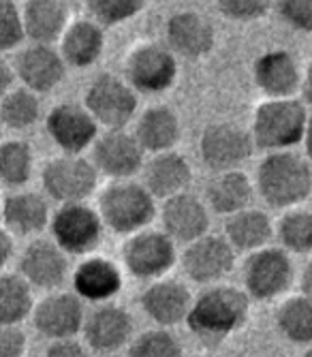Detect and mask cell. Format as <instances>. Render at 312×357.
I'll return each mask as SVG.
<instances>
[{"mask_svg":"<svg viewBox=\"0 0 312 357\" xmlns=\"http://www.w3.org/2000/svg\"><path fill=\"white\" fill-rule=\"evenodd\" d=\"M308 107L297 99H267L255 109L251 137L255 148L270 152L291 150L304 142Z\"/></svg>","mask_w":312,"mask_h":357,"instance_id":"obj_3","label":"cell"},{"mask_svg":"<svg viewBox=\"0 0 312 357\" xmlns=\"http://www.w3.org/2000/svg\"><path fill=\"white\" fill-rule=\"evenodd\" d=\"M180 120L178 114L165 105H154L146 109L135 126V137L143 152L161 154L169 152L180 139Z\"/></svg>","mask_w":312,"mask_h":357,"instance_id":"obj_29","label":"cell"},{"mask_svg":"<svg viewBox=\"0 0 312 357\" xmlns=\"http://www.w3.org/2000/svg\"><path fill=\"white\" fill-rule=\"evenodd\" d=\"M165 35L169 50L189 60L208 56L216 43L212 22L199 11H180L171 15L165 26Z\"/></svg>","mask_w":312,"mask_h":357,"instance_id":"obj_22","label":"cell"},{"mask_svg":"<svg viewBox=\"0 0 312 357\" xmlns=\"http://www.w3.org/2000/svg\"><path fill=\"white\" fill-rule=\"evenodd\" d=\"M248 314L251 298L231 284H212L193 300L186 326L203 344H221L240 332Z\"/></svg>","mask_w":312,"mask_h":357,"instance_id":"obj_1","label":"cell"},{"mask_svg":"<svg viewBox=\"0 0 312 357\" xmlns=\"http://www.w3.org/2000/svg\"><path fill=\"white\" fill-rule=\"evenodd\" d=\"M33 287L20 274L0 272V326H20L33 314Z\"/></svg>","mask_w":312,"mask_h":357,"instance_id":"obj_31","label":"cell"},{"mask_svg":"<svg viewBox=\"0 0 312 357\" xmlns=\"http://www.w3.org/2000/svg\"><path fill=\"white\" fill-rule=\"evenodd\" d=\"M45 128L52 142L65 154H81L99 137L97 120L84 105L75 103L56 105L45 118Z\"/></svg>","mask_w":312,"mask_h":357,"instance_id":"obj_17","label":"cell"},{"mask_svg":"<svg viewBox=\"0 0 312 357\" xmlns=\"http://www.w3.org/2000/svg\"><path fill=\"white\" fill-rule=\"evenodd\" d=\"M26 39L22 11L13 0H0V54L15 50Z\"/></svg>","mask_w":312,"mask_h":357,"instance_id":"obj_38","label":"cell"},{"mask_svg":"<svg viewBox=\"0 0 312 357\" xmlns=\"http://www.w3.org/2000/svg\"><path fill=\"white\" fill-rule=\"evenodd\" d=\"M101 357H118V355H101Z\"/></svg>","mask_w":312,"mask_h":357,"instance_id":"obj_50","label":"cell"},{"mask_svg":"<svg viewBox=\"0 0 312 357\" xmlns=\"http://www.w3.org/2000/svg\"><path fill=\"white\" fill-rule=\"evenodd\" d=\"M41 118V101L39 94L28 88L9 90L0 99V124L11 128V131H24L37 124Z\"/></svg>","mask_w":312,"mask_h":357,"instance_id":"obj_34","label":"cell"},{"mask_svg":"<svg viewBox=\"0 0 312 357\" xmlns=\"http://www.w3.org/2000/svg\"><path fill=\"white\" fill-rule=\"evenodd\" d=\"M127 357H184V349L176 334L156 328L133 338Z\"/></svg>","mask_w":312,"mask_h":357,"instance_id":"obj_36","label":"cell"},{"mask_svg":"<svg viewBox=\"0 0 312 357\" xmlns=\"http://www.w3.org/2000/svg\"><path fill=\"white\" fill-rule=\"evenodd\" d=\"M146 0H86L88 13L99 26H118L133 20Z\"/></svg>","mask_w":312,"mask_h":357,"instance_id":"obj_37","label":"cell"},{"mask_svg":"<svg viewBox=\"0 0 312 357\" xmlns=\"http://www.w3.org/2000/svg\"><path fill=\"white\" fill-rule=\"evenodd\" d=\"M105 50V32L95 20H77L69 24L60 39V54L67 67L86 69L95 64Z\"/></svg>","mask_w":312,"mask_h":357,"instance_id":"obj_27","label":"cell"},{"mask_svg":"<svg viewBox=\"0 0 312 357\" xmlns=\"http://www.w3.org/2000/svg\"><path fill=\"white\" fill-rule=\"evenodd\" d=\"M193 296L186 284L169 278H159L143 289L139 298L143 312L159 328H176L178 323H186V317L193 306Z\"/></svg>","mask_w":312,"mask_h":357,"instance_id":"obj_20","label":"cell"},{"mask_svg":"<svg viewBox=\"0 0 312 357\" xmlns=\"http://www.w3.org/2000/svg\"><path fill=\"white\" fill-rule=\"evenodd\" d=\"M255 195V184L240 169L216 174L205 188V204L216 214L231 216L251 208Z\"/></svg>","mask_w":312,"mask_h":357,"instance_id":"obj_28","label":"cell"},{"mask_svg":"<svg viewBox=\"0 0 312 357\" xmlns=\"http://www.w3.org/2000/svg\"><path fill=\"white\" fill-rule=\"evenodd\" d=\"M163 231L180 244H191L203 238L210 229V212L208 204L197 195L182 192L167 199L161 210Z\"/></svg>","mask_w":312,"mask_h":357,"instance_id":"obj_21","label":"cell"},{"mask_svg":"<svg viewBox=\"0 0 312 357\" xmlns=\"http://www.w3.org/2000/svg\"><path fill=\"white\" fill-rule=\"evenodd\" d=\"M191 357H208V355H191Z\"/></svg>","mask_w":312,"mask_h":357,"instance_id":"obj_49","label":"cell"},{"mask_svg":"<svg viewBox=\"0 0 312 357\" xmlns=\"http://www.w3.org/2000/svg\"><path fill=\"white\" fill-rule=\"evenodd\" d=\"M276 0H216V7L233 22H253L263 17Z\"/></svg>","mask_w":312,"mask_h":357,"instance_id":"obj_39","label":"cell"},{"mask_svg":"<svg viewBox=\"0 0 312 357\" xmlns=\"http://www.w3.org/2000/svg\"><path fill=\"white\" fill-rule=\"evenodd\" d=\"M278 15L299 32H312V0H278Z\"/></svg>","mask_w":312,"mask_h":357,"instance_id":"obj_40","label":"cell"},{"mask_svg":"<svg viewBox=\"0 0 312 357\" xmlns=\"http://www.w3.org/2000/svg\"><path fill=\"white\" fill-rule=\"evenodd\" d=\"M299 92H302V103H304L306 107H312V62L308 64L306 71L302 73Z\"/></svg>","mask_w":312,"mask_h":357,"instance_id":"obj_45","label":"cell"},{"mask_svg":"<svg viewBox=\"0 0 312 357\" xmlns=\"http://www.w3.org/2000/svg\"><path fill=\"white\" fill-rule=\"evenodd\" d=\"M176 242L165 231L143 229L133 234L122 246L127 272L141 280H159L176 266Z\"/></svg>","mask_w":312,"mask_h":357,"instance_id":"obj_9","label":"cell"},{"mask_svg":"<svg viewBox=\"0 0 312 357\" xmlns=\"http://www.w3.org/2000/svg\"><path fill=\"white\" fill-rule=\"evenodd\" d=\"M299 289H302V296L312 300V261L304 268L302 276H299Z\"/></svg>","mask_w":312,"mask_h":357,"instance_id":"obj_46","label":"cell"},{"mask_svg":"<svg viewBox=\"0 0 312 357\" xmlns=\"http://www.w3.org/2000/svg\"><path fill=\"white\" fill-rule=\"evenodd\" d=\"M3 220L11 236L30 238L49 227L52 210L43 195L35 190H17L3 202Z\"/></svg>","mask_w":312,"mask_h":357,"instance_id":"obj_25","label":"cell"},{"mask_svg":"<svg viewBox=\"0 0 312 357\" xmlns=\"http://www.w3.org/2000/svg\"><path fill=\"white\" fill-rule=\"evenodd\" d=\"M310 202H312V195H310Z\"/></svg>","mask_w":312,"mask_h":357,"instance_id":"obj_51","label":"cell"},{"mask_svg":"<svg viewBox=\"0 0 312 357\" xmlns=\"http://www.w3.org/2000/svg\"><path fill=\"white\" fill-rule=\"evenodd\" d=\"M15 77L24 84V88L33 90L35 94L52 92L67 75V62L60 50L54 45L33 43L24 47L15 58Z\"/></svg>","mask_w":312,"mask_h":357,"instance_id":"obj_18","label":"cell"},{"mask_svg":"<svg viewBox=\"0 0 312 357\" xmlns=\"http://www.w3.org/2000/svg\"><path fill=\"white\" fill-rule=\"evenodd\" d=\"M52 240L71 257L92 255L103 240L105 225L99 210L88 204L58 206L49 220Z\"/></svg>","mask_w":312,"mask_h":357,"instance_id":"obj_6","label":"cell"},{"mask_svg":"<svg viewBox=\"0 0 312 357\" xmlns=\"http://www.w3.org/2000/svg\"><path fill=\"white\" fill-rule=\"evenodd\" d=\"M13 236L5 229L3 225H0V272H3V268L11 261V257H13Z\"/></svg>","mask_w":312,"mask_h":357,"instance_id":"obj_43","label":"cell"},{"mask_svg":"<svg viewBox=\"0 0 312 357\" xmlns=\"http://www.w3.org/2000/svg\"><path fill=\"white\" fill-rule=\"evenodd\" d=\"M302 357H312V349H308V351H306V353H304Z\"/></svg>","mask_w":312,"mask_h":357,"instance_id":"obj_48","label":"cell"},{"mask_svg":"<svg viewBox=\"0 0 312 357\" xmlns=\"http://www.w3.org/2000/svg\"><path fill=\"white\" fill-rule=\"evenodd\" d=\"M26 37L39 45H54L69 28L65 0H26L22 9Z\"/></svg>","mask_w":312,"mask_h":357,"instance_id":"obj_26","label":"cell"},{"mask_svg":"<svg viewBox=\"0 0 312 357\" xmlns=\"http://www.w3.org/2000/svg\"><path fill=\"white\" fill-rule=\"evenodd\" d=\"M276 328L280 336L293 344L312 342V300L304 296L289 298L276 310Z\"/></svg>","mask_w":312,"mask_h":357,"instance_id":"obj_32","label":"cell"},{"mask_svg":"<svg viewBox=\"0 0 312 357\" xmlns=\"http://www.w3.org/2000/svg\"><path fill=\"white\" fill-rule=\"evenodd\" d=\"M274 234L276 229L272 225V218L257 208H246L237 214H231L225 222L227 242L242 252H255L265 248Z\"/></svg>","mask_w":312,"mask_h":357,"instance_id":"obj_30","label":"cell"},{"mask_svg":"<svg viewBox=\"0 0 312 357\" xmlns=\"http://www.w3.org/2000/svg\"><path fill=\"white\" fill-rule=\"evenodd\" d=\"M295 268L291 261V255L285 248L265 246L248 255L242 280H244V294L251 300L270 302L285 294L293 284Z\"/></svg>","mask_w":312,"mask_h":357,"instance_id":"obj_5","label":"cell"},{"mask_svg":"<svg viewBox=\"0 0 312 357\" xmlns=\"http://www.w3.org/2000/svg\"><path fill=\"white\" fill-rule=\"evenodd\" d=\"M35 172V154L26 142H0V186L22 188Z\"/></svg>","mask_w":312,"mask_h":357,"instance_id":"obj_33","label":"cell"},{"mask_svg":"<svg viewBox=\"0 0 312 357\" xmlns=\"http://www.w3.org/2000/svg\"><path fill=\"white\" fill-rule=\"evenodd\" d=\"M235 266V248L225 236L205 234L203 238L186 244L182 252V270L195 284H218L231 274Z\"/></svg>","mask_w":312,"mask_h":357,"instance_id":"obj_11","label":"cell"},{"mask_svg":"<svg viewBox=\"0 0 312 357\" xmlns=\"http://www.w3.org/2000/svg\"><path fill=\"white\" fill-rule=\"evenodd\" d=\"M84 300L71 291H54L33 308V326L47 340L75 338L84 330L86 321Z\"/></svg>","mask_w":312,"mask_h":357,"instance_id":"obj_15","label":"cell"},{"mask_svg":"<svg viewBox=\"0 0 312 357\" xmlns=\"http://www.w3.org/2000/svg\"><path fill=\"white\" fill-rule=\"evenodd\" d=\"M299 60L289 50H270L253 64L255 86L267 99H293L302 86Z\"/></svg>","mask_w":312,"mask_h":357,"instance_id":"obj_19","label":"cell"},{"mask_svg":"<svg viewBox=\"0 0 312 357\" xmlns=\"http://www.w3.org/2000/svg\"><path fill=\"white\" fill-rule=\"evenodd\" d=\"M143 186L150 190L154 199H171L176 195L186 192L193 182V169L182 154L161 152L154 154L148 163H143Z\"/></svg>","mask_w":312,"mask_h":357,"instance_id":"obj_23","label":"cell"},{"mask_svg":"<svg viewBox=\"0 0 312 357\" xmlns=\"http://www.w3.org/2000/svg\"><path fill=\"white\" fill-rule=\"evenodd\" d=\"M178 77L176 54L169 47L143 43L127 60V82L135 92L159 94L173 86Z\"/></svg>","mask_w":312,"mask_h":357,"instance_id":"obj_13","label":"cell"},{"mask_svg":"<svg viewBox=\"0 0 312 357\" xmlns=\"http://www.w3.org/2000/svg\"><path fill=\"white\" fill-rule=\"evenodd\" d=\"M280 248L289 255L312 252V210H291L280 218L276 227Z\"/></svg>","mask_w":312,"mask_h":357,"instance_id":"obj_35","label":"cell"},{"mask_svg":"<svg viewBox=\"0 0 312 357\" xmlns=\"http://www.w3.org/2000/svg\"><path fill=\"white\" fill-rule=\"evenodd\" d=\"M43 357H90V353L84 342L75 338H67V340H52Z\"/></svg>","mask_w":312,"mask_h":357,"instance_id":"obj_42","label":"cell"},{"mask_svg":"<svg viewBox=\"0 0 312 357\" xmlns=\"http://www.w3.org/2000/svg\"><path fill=\"white\" fill-rule=\"evenodd\" d=\"M41 184L47 197L58 206L65 204H86V199L97 190L99 172L92 160L81 154L58 156L43 167Z\"/></svg>","mask_w":312,"mask_h":357,"instance_id":"obj_7","label":"cell"},{"mask_svg":"<svg viewBox=\"0 0 312 357\" xmlns=\"http://www.w3.org/2000/svg\"><path fill=\"white\" fill-rule=\"evenodd\" d=\"M97 210L107 229L120 236H133L156 218V199L139 182L116 180L101 192Z\"/></svg>","mask_w":312,"mask_h":357,"instance_id":"obj_4","label":"cell"},{"mask_svg":"<svg viewBox=\"0 0 312 357\" xmlns=\"http://www.w3.org/2000/svg\"><path fill=\"white\" fill-rule=\"evenodd\" d=\"M84 107L107 131L127 126L137 114V92L129 82L111 73H103L92 79L86 90Z\"/></svg>","mask_w":312,"mask_h":357,"instance_id":"obj_8","label":"cell"},{"mask_svg":"<svg viewBox=\"0 0 312 357\" xmlns=\"http://www.w3.org/2000/svg\"><path fill=\"white\" fill-rule=\"evenodd\" d=\"M73 294L92 304L111 302L122 289V270L105 257H88L73 272Z\"/></svg>","mask_w":312,"mask_h":357,"instance_id":"obj_24","label":"cell"},{"mask_svg":"<svg viewBox=\"0 0 312 357\" xmlns=\"http://www.w3.org/2000/svg\"><path fill=\"white\" fill-rule=\"evenodd\" d=\"M92 165L97 167L99 176L109 180H131L143 169V148L137 137L127 133L124 128L107 131L92 144Z\"/></svg>","mask_w":312,"mask_h":357,"instance_id":"obj_12","label":"cell"},{"mask_svg":"<svg viewBox=\"0 0 312 357\" xmlns=\"http://www.w3.org/2000/svg\"><path fill=\"white\" fill-rule=\"evenodd\" d=\"M28 338L20 326H0V357H24Z\"/></svg>","mask_w":312,"mask_h":357,"instance_id":"obj_41","label":"cell"},{"mask_svg":"<svg viewBox=\"0 0 312 357\" xmlns=\"http://www.w3.org/2000/svg\"><path fill=\"white\" fill-rule=\"evenodd\" d=\"M81 334L88 349L99 355H116L120 349L131 344L135 323L127 310L111 302L97 304L86 314Z\"/></svg>","mask_w":312,"mask_h":357,"instance_id":"obj_14","label":"cell"},{"mask_svg":"<svg viewBox=\"0 0 312 357\" xmlns=\"http://www.w3.org/2000/svg\"><path fill=\"white\" fill-rule=\"evenodd\" d=\"M20 276L41 291H56L69 278V255L54 240L37 238L20 257Z\"/></svg>","mask_w":312,"mask_h":357,"instance_id":"obj_16","label":"cell"},{"mask_svg":"<svg viewBox=\"0 0 312 357\" xmlns=\"http://www.w3.org/2000/svg\"><path fill=\"white\" fill-rule=\"evenodd\" d=\"M255 188L270 208H295L312 195V163L291 150L270 152L259 163Z\"/></svg>","mask_w":312,"mask_h":357,"instance_id":"obj_2","label":"cell"},{"mask_svg":"<svg viewBox=\"0 0 312 357\" xmlns=\"http://www.w3.org/2000/svg\"><path fill=\"white\" fill-rule=\"evenodd\" d=\"M13 79H15V71L9 67V62L3 60V56H0V99L11 90Z\"/></svg>","mask_w":312,"mask_h":357,"instance_id":"obj_44","label":"cell"},{"mask_svg":"<svg viewBox=\"0 0 312 357\" xmlns=\"http://www.w3.org/2000/svg\"><path fill=\"white\" fill-rule=\"evenodd\" d=\"M253 150L255 144L251 133L231 122L210 124L199 139L201 160L214 174L237 169L242 163L251 158Z\"/></svg>","mask_w":312,"mask_h":357,"instance_id":"obj_10","label":"cell"},{"mask_svg":"<svg viewBox=\"0 0 312 357\" xmlns=\"http://www.w3.org/2000/svg\"><path fill=\"white\" fill-rule=\"evenodd\" d=\"M304 148H306V158L312 163V116L308 118V126H306V135H304Z\"/></svg>","mask_w":312,"mask_h":357,"instance_id":"obj_47","label":"cell"}]
</instances>
